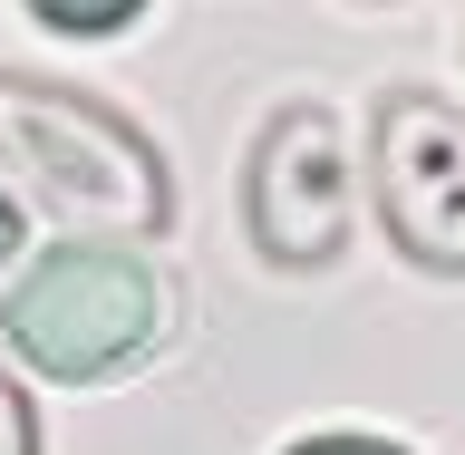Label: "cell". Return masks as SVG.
Instances as JSON below:
<instances>
[{
  "instance_id": "cell-1",
  "label": "cell",
  "mask_w": 465,
  "mask_h": 455,
  "mask_svg": "<svg viewBox=\"0 0 465 455\" xmlns=\"http://www.w3.org/2000/svg\"><path fill=\"white\" fill-rule=\"evenodd\" d=\"M0 165L68 232L145 242L174 223V174L155 155V136L136 116H116L107 97H78V87L29 78V68H0Z\"/></svg>"
},
{
  "instance_id": "cell-2",
  "label": "cell",
  "mask_w": 465,
  "mask_h": 455,
  "mask_svg": "<svg viewBox=\"0 0 465 455\" xmlns=\"http://www.w3.org/2000/svg\"><path fill=\"white\" fill-rule=\"evenodd\" d=\"M165 330H174L165 272L126 242H78V232L49 242L0 301V340L58 388H97V378L136 369L145 349H165Z\"/></svg>"
},
{
  "instance_id": "cell-3",
  "label": "cell",
  "mask_w": 465,
  "mask_h": 455,
  "mask_svg": "<svg viewBox=\"0 0 465 455\" xmlns=\"http://www.w3.org/2000/svg\"><path fill=\"white\" fill-rule=\"evenodd\" d=\"M369 184H378V232L398 242V262L465 282V107H446L427 87L378 97Z\"/></svg>"
},
{
  "instance_id": "cell-4",
  "label": "cell",
  "mask_w": 465,
  "mask_h": 455,
  "mask_svg": "<svg viewBox=\"0 0 465 455\" xmlns=\"http://www.w3.org/2000/svg\"><path fill=\"white\" fill-rule=\"evenodd\" d=\"M242 223H252L262 262L282 272H330L349 242V145L340 116L320 107H272L252 136V184H242Z\"/></svg>"
},
{
  "instance_id": "cell-5",
  "label": "cell",
  "mask_w": 465,
  "mask_h": 455,
  "mask_svg": "<svg viewBox=\"0 0 465 455\" xmlns=\"http://www.w3.org/2000/svg\"><path fill=\"white\" fill-rule=\"evenodd\" d=\"M136 10H145V0H29V20L68 29V39H116Z\"/></svg>"
},
{
  "instance_id": "cell-6",
  "label": "cell",
  "mask_w": 465,
  "mask_h": 455,
  "mask_svg": "<svg viewBox=\"0 0 465 455\" xmlns=\"http://www.w3.org/2000/svg\"><path fill=\"white\" fill-rule=\"evenodd\" d=\"M0 455H39V417H29V398H20L10 369H0Z\"/></svg>"
},
{
  "instance_id": "cell-7",
  "label": "cell",
  "mask_w": 465,
  "mask_h": 455,
  "mask_svg": "<svg viewBox=\"0 0 465 455\" xmlns=\"http://www.w3.org/2000/svg\"><path fill=\"white\" fill-rule=\"evenodd\" d=\"M291 455H407V446H388V436H301Z\"/></svg>"
},
{
  "instance_id": "cell-8",
  "label": "cell",
  "mask_w": 465,
  "mask_h": 455,
  "mask_svg": "<svg viewBox=\"0 0 465 455\" xmlns=\"http://www.w3.org/2000/svg\"><path fill=\"white\" fill-rule=\"evenodd\" d=\"M0 262H20V203L0 194Z\"/></svg>"
}]
</instances>
